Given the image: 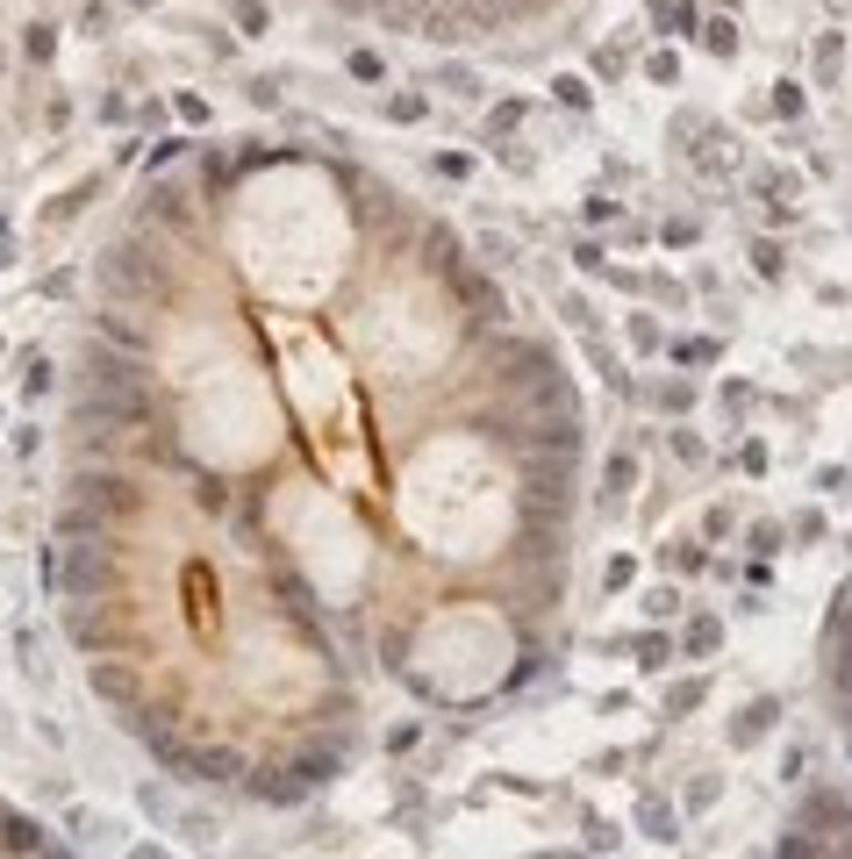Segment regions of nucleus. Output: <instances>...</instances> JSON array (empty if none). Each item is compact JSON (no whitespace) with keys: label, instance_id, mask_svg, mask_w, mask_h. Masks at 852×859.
Segmentation results:
<instances>
[{"label":"nucleus","instance_id":"39448f33","mask_svg":"<svg viewBox=\"0 0 852 859\" xmlns=\"http://www.w3.org/2000/svg\"><path fill=\"white\" fill-rule=\"evenodd\" d=\"M709 51L730 57V51H738V29H730V22H709Z\"/></svg>","mask_w":852,"mask_h":859},{"label":"nucleus","instance_id":"f257e3e1","mask_svg":"<svg viewBox=\"0 0 852 859\" xmlns=\"http://www.w3.org/2000/svg\"><path fill=\"white\" fill-rule=\"evenodd\" d=\"M588 409L445 216L301 144H165L94 259L43 587L179 788L315 803L365 688L487 716L567 624Z\"/></svg>","mask_w":852,"mask_h":859},{"label":"nucleus","instance_id":"f03ea898","mask_svg":"<svg viewBox=\"0 0 852 859\" xmlns=\"http://www.w3.org/2000/svg\"><path fill=\"white\" fill-rule=\"evenodd\" d=\"M767 859H852V781L817 774L773 824Z\"/></svg>","mask_w":852,"mask_h":859},{"label":"nucleus","instance_id":"7ed1b4c3","mask_svg":"<svg viewBox=\"0 0 852 859\" xmlns=\"http://www.w3.org/2000/svg\"><path fill=\"white\" fill-rule=\"evenodd\" d=\"M817 695H824V716L852 760V573L831 587L824 630H817Z\"/></svg>","mask_w":852,"mask_h":859},{"label":"nucleus","instance_id":"423d86ee","mask_svg":"<svg viewBox=\"0 0 852 859\" xmlns=\"http://www.w3.org/2000/svg\"><path fill=\"white\" fill-rule=\"evenodd\" d=\"M509 859H595V852H567V846H538V852H509Z\"/></svg>","mask_w":852,"mask_h":859},{"label":"nucleus","instance_id":"20e7f679","mask_svg":"<svg viewBox=\"0 0 852 859\" xmlns=\"http://www.w3.org/2000/svg\"><path fill=\"white\" fill-rule=\"evenodd\" d=\"M0 859H80V852H72L43 817H29L22 803L0 795Z\"/></svg>","mask_w":852,"mask_h":859}]
</instances>
